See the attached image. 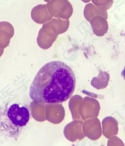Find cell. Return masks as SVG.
<instances>
[{
  "label": "cell",
  "instance_id": "obj_1",
  "mask_svg": "<svg viewBox=\"0 0 125 146\" xmlns=\"http://www.w3.org/2000/svg\"><path fill=\"white\" fill-rule=\"evenodd\" d=\"M73 70L63 62L46 63L37 72L31 84L29 96L37 104L64 102L71 97L76 86Z\"/></svg>",
  "mask_w": 125,
  "mask_h": 146
},
{
  "label": "cell",
  "instance_id": "obj_2",
  "mask_svg": "<svg viewBox=\"0 0 125 146\" xmlns=\"http://www.w3.org/2000/svg\"><path fill=\"white\" fill-rule=\"evenodd\" d=\"M9 119L15 126L22 127L29 122L30 117L29 110L26 107H20L19 104L11 105L7 112Z\"/></svg>",
  "mask_w": 125,
  "mask_h": 146
},
{
  "label": "cell",
  "instance_id": "obj_3",
  "mask_svg": "<svg viewBox=\"0 0 125 146\" xmlns=\"http://www.w3.org/2000/svg\"><path fill=\"white\" fill-rule=\"evenodd\" d=\"M122 76H123V77L125 80V66L124 67V68L123 70L122 71Z\"/></svg>",
  "mask_w": 125,
  "mask_h": 146
}]
</instances>
